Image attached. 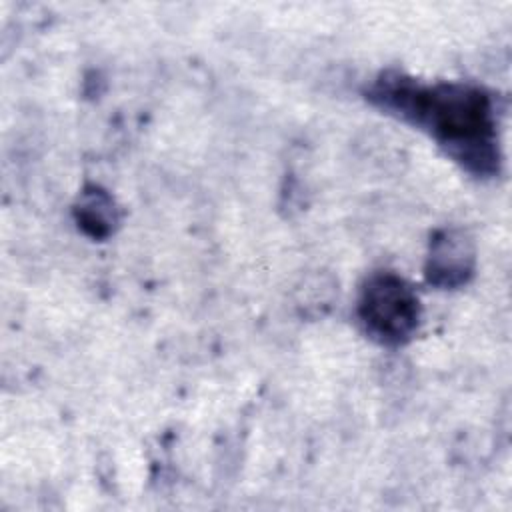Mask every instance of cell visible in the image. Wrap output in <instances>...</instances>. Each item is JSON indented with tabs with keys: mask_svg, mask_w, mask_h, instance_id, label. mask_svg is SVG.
Here are the masks:
<instances>
[{
	"mask_svg": "<svg viewBox=\"0 0 512 512\" xmlns=\"http://www.w3.org/2000/svg\"><path fill=\"white\" fill-rule=\"evenodd\" d=\"M74 212H76L78 226L94 238L108 236L118 222L114 200L96 186L86 188L80 194Z\"/></svg>",
	"mask_w": 512,
	"mask_h": 512,
	"instance_id": "cell-4",
	"label": "cell"
},
{
	"mask_svg": "<svg viewBox=\"0 0 512 512\" xmlns=\"http://www.w3.org/2000/svg\"><path fill=\"white\" fill-rule=\"evenodd\" d=\"M358 316L378 342L402 344L418 326L420 300L402 276L388 270L374 272L362 284Z\"/></svg>",
	"mask_w": 512,
	"mask_h": 512,
	"instance_id": "cell-2",
	"label": "cell"
},
{
	"mask_svg": "<svg viewBox=\"0 0 512 512\" xmlns=\"http://www.w3.org/2000/svg\"><path fill=\"white\" fill-rule=\"evenodd\" d=\"M474 244L462 230H442L430 242L426 260V278L440 288L464 284L474 270Z\"/></svg>",
	"mask_w": 512,
	"mask_h": 512,
	"instance_id": "cell-3",
	"label": "cell"
},
{
	"mask_svg": "<svg viewBox=\"0 0 512 512\" xmlns=\"http://www.w3.org/2000/svg\"><path fill=\"white\" fill-rule=\"evenodd\" d=\"M370 98L426 128L468 170H498L494 106L484 90L460 82L422 86L400 74H384L372 86Z\"/></svg>",
	"mask_w": 512,
	"mask_h": 512,
	"instance_id": "cell-1",
	"label": "cell"
}]
</instances>
